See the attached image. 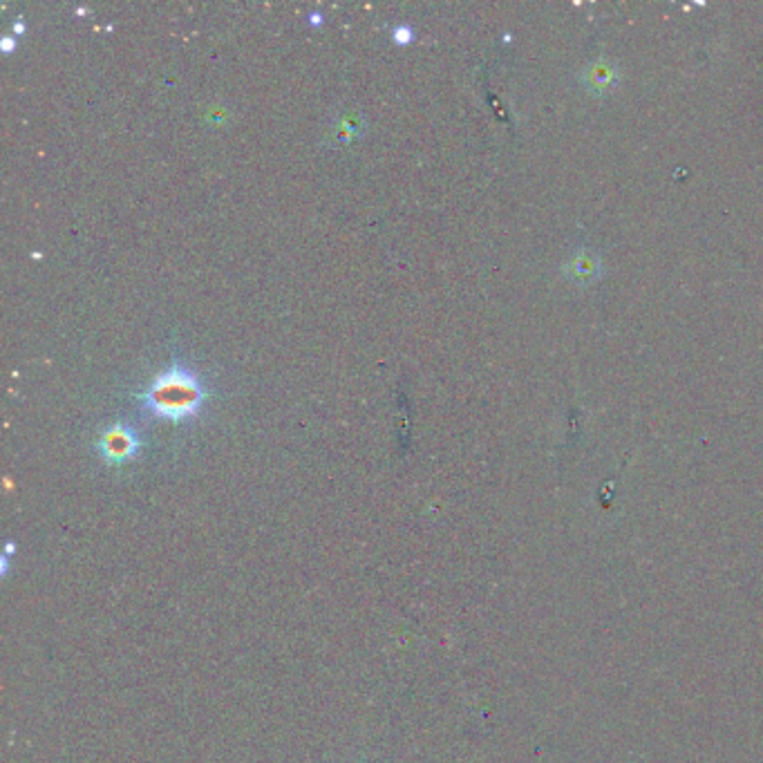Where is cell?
I'll list each match as a JSON object with an SVG mask.
<instances>
[{
	"mask_svg": "<svg viewBox=\"0 0 763 763\" xmlns=\"http://www.w3.org/2000/svg\"><path fill=\"white\" fill-rule=\"evenodd\" d=\"M12 47H14V39H12V36H5V39H3V50L9 52V50H12Z\"/></svg>",
	"mask_w": 763,
	"mask_h": 763,
	"instance_id": "4",
	"label": "cell"
},
{
	"mask_svg": "<svg viewBox=\"0 0 763 763\" xmlns=\"http://www.w3.org/2000/svg\"><path fill=\"white\" fill-rule=\"evenodd\" d=\"M141 399H144V408L157 417L182 421L193 417L202 408L206 388L191 367L182 361H173L166 372L155 376Z\"/></svg>",
	"mask_w": 763,
	"mask_h": 763,
	"instance_id": "1",
	"label": "cell"
},
{
	"mask_svg": "<svg viewBox=\"0 0 763 763\" xmlns=\"http://www.w3.org/2000/svg\"><path fill=\"white\" fill-rule=\"evenodd\" d=\"M392 34H394V41H399V43H405V41H410V39H412V36H414V30H412V27H410V25H405V23H401V25H397V27H394V30H392Z\"/></svg>",
	"mask_w": 763,
	"mask_h": 763,
	"instance_id": "3",
	"label": "cell"
},
{
	"mask_svg": "<svg viewBox=\"0 0 763 763\" xmlns=\"http://www.w3.org/2000/svg\"><path fill=\"white\" fill-rule=\"evenodd\" d=\"M137 450V432L130 426H124V423H117V426L108 428L99 439L101 457L110 461V464H124V461H130L137 455Z\"/></svg>",
	"mask_w": 763,
	"mask_h": 763,
	"instance_id": "2",
	"label": "cell"
}]
</instances>
